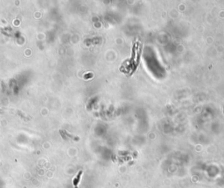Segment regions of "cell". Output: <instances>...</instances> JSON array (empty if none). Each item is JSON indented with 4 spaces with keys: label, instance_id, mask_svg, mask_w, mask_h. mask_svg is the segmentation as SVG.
Listing matches in <instances>:
<instances>
[{
    "label": "cell",
    "instance_id": "6da1fadb",
    "mask_svg": "<svg viewBox=\"0 0 224 188\" xmlns=\"http://www.w3.org/2000/svg\"><path fill=\"white\" fill-rule=\"evenodd\" d=\"M140 49L141 44L139 42H135V45L133 47L132 50V61L133 63V69H136V67L138 64V60H139V54H140Z\"/></svg>",
    "mask_w": 224,
    "mask_h": 188
},
{
    "label": "cell",
    "instance_id": "7a4b0ae2",
    "mask_svg": "<svg viewBox=\"0 0 224 188\" xmlns=\"http://www.w3.org/2000/svg\"><path fill=\"white\" fill-rule=\"evenodd\" d=\"M82 174V170H80L79 172H78V174L76 175V177H75L74 180H73V184H74V185H75V188H77V185H78V184L80 182V179H81V176Z\"/></svg>",
    "mask_w": 224,
    "mask_h": 188
}]
</instances>
